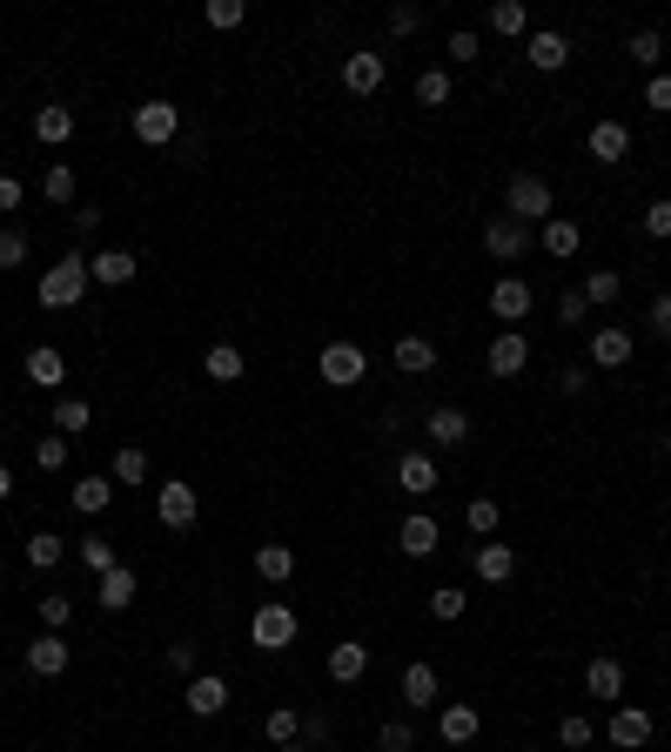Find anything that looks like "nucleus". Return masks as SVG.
Listing matches in <instances>:
<instances>
[{"label":"nucleus","mask_w":671,"mask_h":752,"mask_svg":"<svg viewBox=\"0 0 671 752\" xmlns=\"http://www.w3.org/2000/svg\"><path fill=\"white\" fill-rule=\"evenodd\" d=\"M437 732H444V745H470V739L484 732V712L477 705H444L437 712Z\"/></svg>","instance_id":"obj_21"},{"label":"nucleus","mask_w":671,"mask_h":752,"mask_svg":"<svg viewBox=\"0 0 671 752\" xmlns=\"http://www.w3.org/2000/svg\"><path fill=\"white\" fill-rule=\"evenodd\" d=\"M624 54L638 61V67H651V74H658V54H664V41H658L651 27H638V34H631V41H624Z\"/></svg>","instance_id":"obj_41"},{"label":"nucleus","mask_w":671,"mask_h":752,"mask_svg":"<svg viewBox=\"0 0 671 752\" xmlns=\"http://www.w3.org/2000/svg\"><path fill=\"white\" fill-rule=\"evenodd\" d=\"M202 370H209L215 383H243V370H249V363H243V349H235V343H215V349L202 356Z\"/></svg>","instance_id":"obj_33"},{"label":"nucleus","mask_w":671,"mask_h":752,"mask_svg":"<svg viewBox=\"0 0 671 752\" xmlns=\"http://www.w3.org/2000/svg\"><path fill=\"white\" fill-rule=\"evenodd\" d=\"M222 705H228V679H222V671H195V679H188V712H195V719H215Z\"/></svg>","instance_id":"obj_14"},{"label":"nucleus","mask_w":671,"mask_h":752,"mask_svg":"<svg viewBox=\"0 0 671 752\" xmlns=\"http://www.w3.org/2000/svg\"><path fill=\"white\" fill-rule=\"evenodd\" d=\"M631 349H638V343H631V330H618V323L591 330V363H598V370H624Z\"/></svg>","instance_id":"obj_10"},{"label":"nucleus","mask_w":671,"mask_h":752,"mask_svg":"<svg viewBox=\"0 0 671 752\" xmlns=\"http://www.w3.org/2000/svg\"><path fill=\"white\" fill-rule=\"evenodd\" d=\"M397 544L410 551V558H430V551H437V544H444V525H437V518H430V510H410V518L397 525Z\"/></svg>","instance_id":"obj_12"},{"label":"nucleus","mask_w":671,"mask_h":752,"mask_svg":"<svg viewBox=\"0 0 671 752\" xmlns=\"http://www.w3.org/2000/svg\"><path fill=\"white\" fill-rule=\"evenodd\" d=\"M154 518H162L169 531H188L195 518H202V497H195V484H182V478H169L162 491H154Z\"/></svg>","instance_id":"obj_5"},{"label":"nucleus","mask_w":671,"mask_h":752,"mask_svg":"<svg viewBox=\"0 0 671 752\" xmlns=\"http://www.w3.org/2000/svg\"><path fill=\"white\" fill-rule=\"evenodd\" d=\"M618 289H624V275H618V269H591V275H584V303H598V309H611Z\"/></svg>","instance_id":"obj_38"},{"label":"nucleus","mask_w":671,"mask_h":752,"mask_svg":"<svg viewBox=\"0 0 671 752\" xmlns=\"http://www.w3.org/2000/svg\"><path fill=\"white\" fill-rule=\"evenodd\" d=\"M256 578L289 584V578H296V551H289V544H262V551H256Z\"/></svg>","instance_id":"obj_30"},{"label":"nucleus","mask_w":671,"mask_h":752,"mask_svg":"<svg viewBox=\"0 0 671 752\" xmlns=\"http://www.w3.org/2000/svg\"><path fill=\"white\" fill-rule=\"evenodd\" d=\"M584 692L591 699H624V665L618 658H591L584 665Z\"/></svg>","instance_id":"obj_27"},{"label":"nucleus","mask_w":671,"mask_h":752,"mask_svg":"<svg viewBox=\"0 0 671 752\" xmlns=\"http://www.w3.org/2000/svg\"><path fill=\"white\" fill-rule=\"evenodd\" d=\"M21 209V175H0V215Z\"/></svg>","instance_id":"obj_60"},{"label":"nucleus","mask_w":671,"mask_h":752,"mask_svg":"<svg viewBox=\"0 0 671 752\" xmlns=\"http://www.w3.org/2000/svg\"><path fill=\"white\" fill-rule=\"evenodd\" d=\"M27 671H41V679H61V671H67V631H41V639L27 645Z\"/></svg>","instance_id":"obj_17"},{"label":"nucleus","mask_w":671,"mask_h":752,"mask_svg":"<svg viewBox=\"0 0 671 752\" xmlns=\"http://www.w3.org/2000/svg\"><path fill=\"white\" fill-rule=\"evenodd\" d=\"M624 155H631V128H624V122H598V128H591V162L618 169Z\"/></svg>","instance_id":"obj_22"},{"label":"nucleus","mask_w":671,"mask_h":752,"mask_svg":"<svg viewBox=\"0 0 671 752\" xmlns=\"http://www.w3.org/2000/svg\"><path fill=\"white\" fill-rule=\"evenodd\" d=\"M584 309H591L584 289H564V296H558V323H584Z\"/></svg>","instance_id":"obj_56"},{"label":"nucleus","mask_w":671,"mask_h":752,"mask_svg":"<svg viewBox=\"0 0 671 752\" xmlns=\"http://www.w3.org/2000/svg\"><path fill=\"white\" fill-rule=\"evenodd\" d=\"M108 222V209H95V202H82V209H74V229H82V235H95Z\"/></svg>","instance_id":"obj_59"},{"label":"nucleus","mask_w":671,"mask_h":752,"mask_svg":"<svg viewBox=\"0 0 671 752\" xmlns=\"http://www.w3.org/2000/svg\"><path fill=\"white\" fill-rule=\"evenodd\" d=\"M41 625H48V631H67V625H74V599H67V591H48V599H41Z\"/></svg>","instance_id":"obj_44"},{"label":"nucleus","mask_w":671,"mask_h":752,"mask_svg":"<svg viewBox=\"0 0 671 752\" xmlns=\"http://www.w3.org/2000/svg\"><path fill=\"white\" fill-rule=\"evenodd\" d=\"M95 289V275H88V256H61L48 275H41V289H34V296H41V309H74V303H82Z\"/></svg>","instance_id":"obj_1"},{"label":"nucleus","mask_w":671,"mask_h":752,"mask_svg":"<svg viewBox=\"0 0 671 752\" xmlns=\"http://www.w3.org/2000/svg\"><path fill=\"white\" fill-rule=\"evenodd\" d=\"M88 423H95V410H88L82 397H67V390H61V397H54V430H61V437H82Z\"/></svg>","instance_id":"obj_34"},{"label":"nucleus","mask_w":671,"mask_h":752,"mask_svg":"<svg viewBox=\"0 0 671 752\" xmlns=\"http://www.w3.org/2000/svg\"><path fill=\"white\" fill-rule=\"evenodd\" d=\"M275 752H302V745H275Z\"/></svg>","instance_id":"obj_62"},{"label":"nucleus","mask_w":671,"mask_h":752,"mask_svg":"<svg viewBox=\"0 0 671 752\" xmlns=\"http://www.w3.org/2000/svg\"><path fill=\"white\" fill-rule=\"evenodd\" d=\"M296 612L283 605V599H269V605H256V618H249V639L262 645V652H289L296 645Z\"/></svg>","instance_id":"obj_3"},{"label":"nucleus","mask_w":671,"mask_h":752,"mask_svg":"<svg viewBox=\"0 0 671 752\" xmlns=\"http://www.w3.org/2000/svg\"><path fill=\"white\" fill-rule=\"evenodd\" d=\"M262 732L275 739V745H296V732H302V712H289V705H275L269 719H262Z\"/></svg>","instance_id":"obj_40"},{"label":"nucleus","mask_w":671,"mask_h":752,"mask_svg":"<svg viewBox=\"0 0 671 752\" xmlns=\"http://www.w3.org/2000/svg\"><path fill=\"white\" fill-rule=\"evenodd\" d=\"M383 74H389V61H383L376 48H357V54L343 61V88H349V95H376Z\"/></svg>","instance_id":"obj_8"},{"label":"nucleus","mask_w":671,"mask_h":752,"mask_svg":"<svg viewBox=\"0 0 671 752\" xmlns=\"http://www.w3.org/2000/svg\"><path fill=\"white\" fill-rule=\"evenodd\" d=\"M108 504H114V478H82L74 484V510H82V518H101Z\"/></svg>","instance_id":"obj_31"},{"label":"nucleus","mask_w":671,"mask_h":752,"mask_svg":"<svg viewBox=\"0 0 671 752\" xmlns=\"http://www.w3.org/2000/svg\"><path fill=\"white\" fill-rule=\"evenodd\" d=\"M450 61H477V34H470V27L450 34Z\"/></svg>","instance_id":"obj_58"},{"label":"nucleus","mask_w":671,"mask_h":752,"mask_svg":"<svg viewBox=\"0 0 671 752\" xmlns=\"http://www.w3.org/2000/svg\"><path fill=\"white\" fill-rule=\"evenodd\" d=\"M389 363H397L403 377H423V370H437V349H430L423 336H397V349H389Z\"/></svg>","instance_id":"obj_28"},{"label":"nucleus","mask_w":671,"mask_h":752,"mask_svg":"<svg viewBox=\"0 0 671 752\" xmlns=\"http://www.w3.org/2000/svg\"><path fill=\"white\" fill-rule=\"evenodd\" d=\"M504 215H510V222H524V229H531V222L544 229L550 215H558V209H550V182H544V175H510V188H504Z\"/></svg>","instance_id":"obj_2"},{"label":"nucleus","mask_w":671,"mask_h":752,"mask_svg":"<svg viewBox=\"0 0 671 752\" xmlns=\"http://www.w3.org/2000/svg\"><path fill=\"white\" fill-rule=\"evenodd\" d=\"M645 323H651L658 336H671V289H664V296H651V316H645Z\"/></svg>","instance_id":"obj_57"},{"label":"nucleus","mask_w":671,"mask_h":752,"mask_svg":"<svg viewBox=\"0 0 671 752\" xmlns=\"http://www.w3.org/2000/svg\"><path fill=\"white\" fill-rule=\"evenodd\" d=\"M490 316H497V323H524V316H531V283H524V275H504V283L490 289Z\"/></svg>","instance_id":"obj_13"},{"label":"nucleus","mask_w":671,"mask_h":752,"mask_svg":"<svg viewBox=\"0 0 671 752\" xmlns=\"http://www.w3.org/2000/svg\"><path fill=\"white\" fill-rule=\"evenodd\" d=\"M61 558H67V538H61V531H34V538H27V565H34V571H54Z\"/></svg>","instance_id":"obj_32"},{"label":"nucleus","mask_w":671,"mask_h":752,"mask_svg":"<svg viewBox=\"0 0 671 752\" xmlns=\"http://www.w3.org/2000/svg\"><path fill=\"white\" fill-rule=\"evenodd\" d=\"M27 383H41V390H67V356L54 349V343H41V349H27Z\"/></svg>","instance_id":"obj_16"},{"label":"nucleus","mask_w":671,"mask_h":752,"mask_svg":"<svg viewBox=\"0 0 671 752\" xmlns=\"http://www.w3.org/2000/svg\"><path fill=\"white\" fill-rule=\"evenodd\" d=\"M417 101H423V108H450V74H444V67H423V74H417Z\"/></svg>","instance_id":"obj_39"},{"label":"nucleus","mask_w":671,"mask_h":752,"mask_svg":"<svg viewBox=\"0 0 671 752\" xmlns=\"http://www.w3.org/2000/svg\"><path fill=\"white\" fill-rule=\"evenodd\" d=\"M463 525L477 531V538H490L497 531V497H470V510H463Z\"/></svg>","instance_id":"obj_45"},{"label":"nucleus","mask_w":671,"mask_h":752,"mask_svg":"<svg viewBox=\"0 0 671 752\" xmlns=\"http://www.w3.org/2000/svg\"><path fill=\"white\" fill-rule=\"evenodd\" d=\"M645 235H658V243L671 235V202H664V195H658V202L645 209Z\"/></svg>","instance_id":"obj_55"},{"label":"nucleus","mask_w":671,"mask_h":752,"mask_svg":"<svg viewBox=\"0 0 671 752\" xmlns=\"http://www.w3.org/2000/svg\"><path fill=\"white\" fill-rule=\"evenodd\" d=\"M202 21L228 34V27H243V21H249V8H243V0H209V8H202Z\"/></svg>","instance_id":"obj_43"},{"label":"nucleus","mask_w":671,"mask_h":752,"mask_svg":"<svg viewBox=\"0 0 671 752\" xmlns=\"http://www.w3.org/2000/svg\"><path fill=\"white\" fill-rule=\"evenodd\" d=\"M490 27L504 34V41H518V34H524V41H531V14L518 8V0H497V8H490Z\"/></svg>","instance_id":"obj_37"},{"label":"nucleus","mask_w":671,"mask_h":752,"mask_svg":"<svg viewBox=\"0 0 671 752\" xmlns=\"http://www.w3.org/2000/svg\"><path fill=\"white\" fill-rule=\"evenodd\" d=\"M370 671V645H330V679L336 686H357Z\"/></svg>","instance_id":"obj_29"},{"label":"nucleus","mask_w":671,"mask_h":752,"mask_svg":"<svg viewBox=\"0 0 671 752\" xmlns=\"http://www.w3.org/2000/svg\"><path fill=\"white\" fill-rule=\"evenodd\" d=\"M463 605H470V599H463V591H457V584H444V591H430V618H444V625H450V618H463Z\"/></svg>","instance_id":"obj_47"},{"label":"nucleus","mask_w":671,"mask_h":752,"mask_svg":"<svg viewBox=\"0 0 671 752\" xmlns=\"http://www.w3.org/2000/svg\"><path fill=\"white\" fill-rule=\"evenodd\" d=\"M537 243H544V256H558V262H571V256L584 249V229H577L571 215H550V222L537 229Z\"/></svg>","instance_id":"obj_19"},{"label":"nucleus","mask_w":671,"mask_h":752,"mask_svg":"<svg viewBox=\"0 0 671 752\" xmlns=\"http://www.w3.org/2000/svg\"><path fill=\"white\" fill-rule=\"evenodd\" d=\"M423 430H430V444H444V451H457V444L470 437V417H463L457 404H444V410H430V417H423Z\"/></svg>","instance_id":"obj_26"},{"label":"nucleus","mask_w":671,"mask_h":752,"mask_svg":"<svg viewBox=\"0 0 671 752\" xmlns=\"http://www.w3.org/2000/svg\"><path fill=\"white\" fill-rule=\"evenodd\" d=\"M82 565L101 578V571H114V544L108 538H82Z\"/></svg>","instance_id":"obj_48"},{"label":"nucleus","mask_w":671,"mask_h":752,"mask_svg":"<svg viewBox=\"0 0 671 752\" xmlns=\"http://www.w3.org/2000/svg\"><path fill=\"white\" fill-rule=\"evenodd\" d=\"M34 464H41V470H61V464H67V437H61V430L34 444Z\"/></svg>","instance_id":"obj_51"},{"label":"nucleus","mask_w":671,"mask_h":752,"mask_svg":"<svg viewBox=\"0 0 671 752\" xmlns=\"http://www.w3.org/2000/svg\"><path fill=\"white\" fill-rule=\"evenodd\" d=\"M41 195H48V202H74V169H67V162H54V169L41 175Z\"/></svg>","instance_id":"obj_46"},{"label":"nucleus","mask_w":671,"mask_h":752,"mask_svg":"<svg viewBox=\"0 0 671 752\" xmlns=\"http://www.w3.org/2000/svg\"><path fill=\"white\" fill-rule=\"evenodd\" d=\"M169 671H175V679H195V645H188V639L169 645Z\"/></svg>","instance_id":"obj_54"},{"label":"nucleus","mask_w":671,"mask_h":752,"mask_svg":"<svg viewBox=\"0 0 671 752\" xmlns=\"http://www.w3.org/2000/svg\"><path fill=\"white\" fill-rule=\"evenodd\" d=\"M135 571L128 565H114V571H101V584H95V599H101V612H128L135 605Z\"/></svg>","instance_id":"obj_23"},{"label":"nucleus","mask_w":671,"mask_h":752,"mask_svg":"<svg viewBox=\"0 0 671 752\" xmlns=\"http://www.w3.org/2000/svg\"><path fill=\"white\" fill-rule=\"evenodd\" d=\"M376 745H383V752H410V745H417V726H410V719H389Z\"/></svg>","instance_id":"obj_50"},{"label":"nucleus","mask_w":671,"mask_h":752,"mask_svg":"<svg viewBox=\"0 0 671 752\" xmlns=\"http://www.w3.org/2000/svg\"><path fill=\"white\" fill-rule=\"evenodd\" d=\"M8 497H14V470H8V464H0V504H8Z\"/></svg>","instance_id":"obj_61"},{"label":"nucleus","mask_w":671,"mask_h":752,"mask_svg":"<svg viewBox=\"0 0 671 752\" xmlns=\"http://www.w3.org/2000/svg\"><path fill=\"white\" fill-rule=\"evenodd\" d=\"M484 249H490L497 262H518V256L531 249V229H524V222H510V215H497V222L484 229Z\"/></svg>","instance_id":"obj_15"},{"label":"nucleus","mask_w":671,"mask_h":752,"mask_svg":"<svg viewBox=\"0 0 671 752\" xmlns=\"http://www.w3.org/2000/svg\"><path fill=\"white\" fill-rule=\"evenodd\" d=\"M27 262V229H0V269H21Z\"/></svg>","instance_id":"obj_49"},{"label":"nucleus","mask_w":671,"mask_h":752,"mask_svg":"<svg viewBox=\"0 0 671 752\" xmlns=\"http://www.w3.org/2000/svg\"><path fill=\"white\" fill-rule=\"evenodd\" d=\"M315 370H323V383H336V390H357L370 377V356H363V343H330L323 356H315Z\"/></svg>","instance_id":"obj_4"},{"label":"nucleus","mask_w":671,"mask_h":752,"mask_svg":"<svg viewBox=\"0 0 671 752\" xmlns=\"http://www.w3.org/2000/svg\"><path fill=\"white\" fill-rule=\"evenodd\" d=\"M114 484H148V451L141 444H122V451H114Z\"/></svg>","instance_id":"obj_36"},{"label":"nucleus","mask_w":671,"mask_h":752,"mask_svg":"<svg viewBox=\"0 0 671 752\" xmlns=\"http://www.w3.org/2000/svg\"><path fill=\"white\" fill-rule=\"evenodd\" d=\"M605 739H611L618 752H638V745H651V712H638V705H618V712H611V726H605Z\"/></svg>","instance_id":"obj_7"},{"label":"nucleus","mask_w":671,"mask_h":752,"mask_svg":"<svg viewBox=\"0 0 671 752\" xmlns=\"http://www.w3.org/2000/svg\"><path fill=\"white\" fill-rule=\"evenodd\" d=\"M470 571H477L484 584H510V571H518V551L497 544V538H484L477 551H470Z\"/></svg>","instance_id":"obj_9"},{"label":"nucleus","mask_w":671,"mask_h":752,"mask_svg":"<svg viewBox=\"0 0 671 752\" xmlns=\"http://www.w3.org/2000/svg\"><path fill=\"white\" fill-rule=\"evenodd\" d=\"M524 61H531V67H544V74H558V67L571 61V41L544 27V34H531V41H524Z\"/></svg>","instance_id":"obj_25"},{"label":"nucleus","mask_w":671,"mask_h":752,"mask_svg":"<svg viewBox=\"0 0 671 752\" xmlns=\"http://www.w3.org/2000/svg\"><path fill=\"white\" fill-rule=\"evenodd\" d=\"M397 484H403L410 497H430V491H437V484H444V470H437V457H423V451H410V457L397 464Z\"/></svg>","instance_id":"obj_20"},{"label":"nucleus","mask_w":671,"mask_h":752,"mask_svg":"<svg viewBox=\"0 0 671 752\" xmlns=\"http://www.w3.org/2000/svg\"><path fill=\"white\" fill-rule=\"evenodd\" d=\"M175 128H182L175 101H141V108H135V141H148V148H169V141H175Z\"/></svg>","instance_id":"obj_6"},{"label":"nucleus","mask_w":671,"mask_h":752,"mask_svg":"<svg viewBox=\"0 0 671 752\" xmlns=\"http://www.w3.org/2000/svg\"><path fill=\"white\" fill-rule=\"evenodd\" d=\"M591 739H598V726L584 719V712H571V719H558V745H571V752H584Z\"/></svg>","instance_id":"obj_42"},{"label":"nucleus","mask_w":671,"mask_h":752,"mask_svg":"<svg viewBox=\"0 0 671 752\" xmlns=\"http://www.w3.org/2000/svg\"><path fill=\"white\" fill-rule=\"evenodd\" d=\"M645 108H651V114H671V74H651V82H645Z\"/></svg>","instance_id":"obj_52"},{"label":"nucleus","mask_w":671,"mask_h":752,"mask_svg":"<svg viewBox=\"0 0 671 752\" xmlns=\"http://www.w3.org/2000/svg\"><path fill=\"white\" fill-rule=\"evenodd\" d=\"M484 363H490V377H524V363H531V343H524L518 330H504V336L490 343V356H484Z\"/></svg>","instance_id":"obj_18"},{"label":"nucleus","mask_w":671,"mask_h":752,"mask_svg":"<svg viewBox=\"0 0 671 752\" xmlns=\"http://www.w3.org/2000/svg\"><path fill=\"white\" fill-rule=\"evenodd\" d=\"M403 705L423 712V705H444V679H437V665H403Z\"/></svg>","instance_id":"obj_11"},{"label":"nucleus","mask_w":671,"mask_h":752,"mask_svg":"<svg viewBox=\"0 0 671 752\" xmlns=\"http://www.w3.org/2000/svg\"><path fill=\"white\" fill-rule=\"evenodd\" d=\"M88 275L101 289H122V283H135V256L128 249H101V256H88Z\"/></svg>","instance_id":"obj_24"},{"label":"nucleus","mask_w":671,"mask_h":752,"mask_svg":"<svg viewBox=\"0 0 671 752\" xmlns=\"http://www.w3.org/2000/svg\"><path fill=\"white\" fill-rule=\"evenodd\" d=\"M417 27H423V8H389V34H397V41H410Z\"/></svg>","instance_id":"obj_53"},{"label":"nucleus","mask_w":671,"mask_h":752,"mask_svg":"<svg viewBox=\"0 0 671 752\" xmlns=\"http://www.w3.org/2000/svg\"><path fill=\"white\" fill-rule=\"evenodd\" d=\"M34 135H41L48 148H61V141L74 135V108H61V101H54V108H41V114H34Z\"/></svg>","instance_id":"obj_35"}]
</instances>
